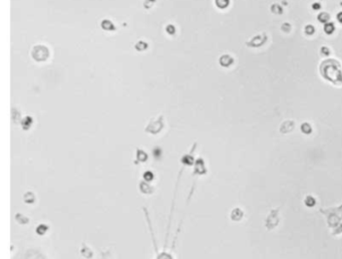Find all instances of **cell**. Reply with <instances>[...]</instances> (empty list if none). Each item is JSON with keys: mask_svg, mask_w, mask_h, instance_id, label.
I'll list each match as a JSON object with an SVG mask.
<instances>
[{"mask_svg": "<svg viewBox=\"0 0 342 259\" xmlns=\"http://www.w3.org/2000/svg\"><path fill=\"white\" fill-rule=\"evenodd\" d=\"M142 211H144V213H145V217H146L147 224V226H149V234H151L152 241H153V246H154V252H156V259H175L174 256H173V253H172L174 249L171 248L170 252L167 251L168 241H165L164 250L161 251V252H159L158 243H157V239H156V236H154V230H153V226H152L151 219H149V211H147V209L146 208V207H142Z\"/></svg>", "mask_w": 342, "mask_h": 259, "instance_id": "6da1fadb", "label": "cell"}, {"mask_svg": "<svg viewBox=\"0 0 342 259\" xmlns=\"http://www.w3.org/2000/svg\"><path fill=\"white\" fill-rule=\"evenodd\" d=\"M207 167H206L205 165V161H204L203 158H198V159L196 160L195 164H194V170H193V174H192V177H195V181H194L193 185H192L191 187V190H190V193H189V196L187 198V205H189L190 203V200L192 199V197H193V194H194V191H195V187H196V184H197V177H199V176H203V175H206L207 174Z\"/></svg>", "mask_w": 342, "mask_h": 259, "instance_id": "7a4b0ae2", "label": "cell"}, {"mask_svg": "<svg viewBox=\"0 0 342 259\" xmlns=\"http://www.w3.org/2000/svg\"><path fill=\"white\" fill-rule=\"evenodd\" d=\"M31 55L36 62H44L49 57V50L45 45H35L31 51Z\"/></svg>", "mask_w": 342, "mask_h": 259, "instance_id": "3957f363", "label": "cell"}, {"mask_svg": "<svg viewBox=\"0 0 342 259\" xmlns=\"http://www.w3.org/2000/svg\"><path fill=\"white\" fill-rule=\"evenodd\" d=\"M163 127H164L163 117H159L158 119L152 120L151 123L147 125V127L146 128V132L149 134H153V135H156V134L160 133L161 129H163Z\"/></svg>", "mask_w": 342, "mask_h": 259, "instance_id": "277c9868", "label": "cell"}, {"mask_svg": "<svg viewBox=\"0 0 342 259\" xmlns=\"http://www.w3.org/2000/svg\"><path fill=\"white\" fill-rule=\"evenodd\" d=\"M279 223V208L274 209L270 212L266 220V227L267 229H273Z\"/></svg>", "mask_w": 342, "mask_h": 259, "instance_id": "5b68a950", "label": "cell"}, {"mask_svg": "<svg viewBox=\"0 0 342 259\" xmlns=\"http://www.w3.org/2000/svg\"><path fill=\"white\" fill-rule=\"evenodd\" d=\"M196 147H197V143L194 144L193 148H192V150L190 151V153L185 154L182 156L181 164L183 165V167H193L194 166V164H195V162H196L195 158H194V152H195V150H196Z\"/></svg>", "mask_w": 342, "mask_h": 259, "instance_id": "8992f818", "label": "cell"}, {"mask_svg": "<svg viewBox=\"0 0 342 259\" xmlns=\"http://www.w3.org/2000/svg\"><path fill=\"white\" fill-rule=\"evenodd\" d=\"M140 191L144 195H151L154 193V187L149 184V182H147L145 180H142L139 184Z\"/></svg>", "mask_w": 342, "mask_h": 259, "instance_id": "52a82bcc", "label": "cell"}, {"mask_svg": "<svg viewBox=\"0 0 342 259\" xmlns=\"http://www.w3.org/2000/svg\"><path fill=\"white\" fill-rule=\"evenodd\" d=\"M147 159H149V156H147V154L144 150L142 149L137 150V160L135 161V165H139L140 163H145V162L147 161Z\"/></svg>", "mask_w": 342, "mask_h": 259, "instance_id": "ba28073f", "label": "cell"}, {"mask_svg": "<svg viewBox=\"0 0 342 259\" xmlns=\"http://www.w3.org/2000/svg\"><path fill=\"white\" fill-rule=\"evenodd\" d=\"M80 254H81V255H83L85 259H91V258H92V256H93L92 250H91V249H90L87 245H86V244L84 243V242H83V244H81Z\"/></svg>", "mask_w": 342, "mask_h": 259, "instance_id": "9c48e42d", "label": "cell"}, {"mask_svg": "<svg viewBox=\"0 0 342 259\" xmlns=\"http://www.w3.org/2000/svg\"><path fill=\"white\" fill-rule=\"evenodd\" d=\"M230 217L233 221H241L242 218L244 217V212L240 208H234L231 212Z\"/></svg>", "mask_w": 342, "mask_h": 259, "instance_id": "30bf717a", "label": "cell"}, {"mask_svg": "<svg viewBox=\"0 0 342 259\" xmlns=\"http://www.w3.org/2000/svg\"><path fill=\"white\" fill-rule=\"evenodd\" d=\"M25 259H45V257L43 256V254L37 250H28L25 256Z\"/></svg>", "mask_w": 342, "mask_h": 259, "instance_id": "8fae6325", "label": "cell"}, {"mask_svg": "<svg viewBox=\"0 0 342 259\" xmlns=\"http://www.w3.org/2000/svg\"><path fill=\"white\" fill-rule=\"evenodd\" d=\"M23 200L26 204H33L35 202V195L33 192L28 191L23 195Z\"/></svg>", "mask_w": 342, "mask_h": 259, "instance_id": "7c38bea8", "label": "cell"}, {"mask_svg": "<svg viewBox=\"0 0 342 259\" xmlns=\"http://www.w3.org/2000/svg\"><path fill=\"white\" fill-rule=\"evenodd\" d=\"M232 62H233V58L228 54H225L223 56H221V58H220V63H221V65H223V67H229V65L232 64Z\"/></svg>", "mask_w": 342, "mask_h": 259, "instance_id": "4fadbf2b", "label": "cell"}, {"mask_svg": "<svg viewBox=\"0 0 342 259\" xmlns=\"http://www.w3.org/2000/svg\"><path fill=\"white\" fill-rule=\"evenodd\" d=\"M32 123H33V120H32L31 117H29V116L25 117L24 119L21 121V126H22V129L23 130H28L30 128V127L32 126Z\"/></svg>", "mask_w": 342, "mask_h": 259, "instance_id": "5bb4252c", "label": "cell"}, {"mask_svg": "<svg viewBox=\"0 0 342 259\" xmlns=\"http://www.w3.org/2000/svg\"><path fill=\"white\" fill-rule=\"evenodd\" d=\"M15 220L16 222H18L19 224H28L29 223V218L26 217V216H24L23 214L21 213H17L15 215Z\"/></svg>", "mask_w": 342, "mask_h": 259, "instance_id": "9a60e30c", "label": "cell"}, {"mask_svg": "<svg viewBox=\"0 0 342 259\" xmlns=\"http://www.w3.org/2000/svg\"><path fill=\"white\" fill-rule=\"evenodd\" d=\"M304 204H305L306 207L312 208V207H314L316 205V199L313 196H311V195H308V196H306V198L304 199Z\"/></svg>", "mask_w": 342, "mask_h": 259, "instance_id": "2e32d148", "label": "cell"}, {"mask_svg": "<svg viewBox=\"0 0 342 259\" xmlns=\"http://www.w3.org/2000/svg\"><path fill=\"white\" fill-rule=\"evenodd\" d=\"M293 129H294V123H292V122H286V123H284L282 125L280 131L282 132V133H289V132H291Z\"/></svg>", "mask_w": 342, "mask_h": 259, "instance_id": "e0dca14e", "label": "cell"}, {"mask_svg": "<svg viewBox=\"0 0 342 259\" xmlns=\"http://www.w3.org/2000/svg\"><path fill=\"white\" fill-rule=\"evenodd\" d=\"M48 229H49L48 226L46 224H43V223H42V224H39L38 226H37L35 232H36L37 235H40V236H42V235H44L46 232L48 231Z\"/></svg>", "mask_w": 342, "mask_h": 259, "instance_id": "ac0fdd59", "label": "cell"}, {"mask_svg": "<svg viewBox=\"0 0 342 259\" xmlns=\"http://www.w3.org/2000/svg\"><path fill=\"white\" fill-rule=\"evenodd\" d=\"M102 28L104 30H109V31H111V30H114V25L112 24V22L109 20H102Z\"/></svg>", "mask_w": 342, "mask_h": 259, "instance_id": "d6986e66", "label": "cell"}, {"mask_svg": "<svg viewBox=\"0 0 342 259\" xmlns=\"http://www.w3.org/2000/svg\"><path fill=\"white\" fill-rule=\"evenodd\" d=\"M301 131L303 134L309 135V134L312 133V128H311V126L308 123H303L301 125Z\"/></svg>", "mask_w": 342, "mask_h": 259, "instance_id": "ffe728a7", "label": "cell"}, {"mask_svg": "<svg viewBox=\"0 0 342 259\" xmlns=\"http://www.w3.org/2000/svg\"><path fill=\"white\" fill-rule=\"evenodd\" d=\"M142 178H144L145 181H147V182H149L151 183L152 181H154V173L152 171H146L144 173V175H142Z\"/></svg>", "mask_w": 342, "mask_h": 259, "instance_id": "44dd1931", "label": "cell"}, {"mask_svg": "<svg viewBox=\"0 0 342 259\" xmlns=\"http://www.w3.org/2000/svg\"><path fill=\"white\" fill-rule=\"evenodd\" d=\"M334 29H335V27H334V24H333L332 22H327V23H325V25H324V30H325V32H326L327 34L333 33Z\"/></svg>", "mask_w": 342, "mask_h": 259, "instance_id": "7402d4cb", "label": "cell"}, {"mask_svg": "<svg viewBox=\"0 0 342 259\" xmlns=\"http://www.w3.org/2000/svg\"><path fill=\"white\" fill-rule=\"evenodd\" d=\"M330 19V16L328 13H320L319 15H318V20L320 21V22L322 23H327Z\"/></svg>", "mask_w": 342, "mask_h": 259, "instance_id": "603a6c76", "label": "cell"}, {"mask_svg": "<svg viewBox=\"0 0 342 259\" xmlns=\"http://www.w3.org/2000/svg\"><path fill=\"white\" fill-rule=\"evenodd\" d=\"M216 5L219 7V8H226L227 6L229 5V3H230V0H216Z\"/></svg>", "mask_w": 342, "mask_h": 259, "instance_id": "cb8c5ba5", "label": "cell"}, {"mask_svg": "<svg viewBox=\"0 0 342 259\" xmlns=\"http://www.w3.org/2000/svg\"><path fill=\"white\" fill-rule=\"evenodd\" d=\"M147 47V44L144 41H139L137 44H135V48H137L138 50H145Z\"/></svg>", "mask_w": 342, "mask_h": 259, "instance_id": "d4e9b609", "label": "cell"}, {"mask_svg": "<svg viewBox=\"0 0 342 259\" xmlns=\"http://www.w3.org/2000/svg\"><path fill=\"white\" fill-rule=\"evenodd\" d=\"M271 10H272V12L274 13H277V14H281L282 13V7L280 5H276V4H274L272 5V8H271Z\"/></svg>", "mask_w": 342, "mask_h": 259, "instance_id": "484cf974", "label": "cell"}, {"mask_svg": "<svg viewBox=\"0 0 342 259\" xmlns=\"http://www.w3.org/2000/svg\"><path fill=\"white\" fill-rule=\"evenodd\" d=\"M305 32H306V34H309V35H311V34H313L315 32V28L312 26V25H306V27H305Z\"/></svg>", "mask_w": 342, "mask_h": 259, "instance_id": "4316f807", "label": "cell"}, {"mask_svg": "<svg viewBox=\"0 0 342 259\" xmlns=\"http://www.w3.org/2000/svg\"><path fill=\"white\" fill-rule=\"evenodd\" d=\"M102 259H114V258H112L111 252L107 250L105 252H102Z\"/></svg>", "mask_w": 342, "mask_h": 259, "instance_id": "83f0119b", "label": "cell"}, {"mask_svg": "<svg viewBox=\"0 0 342 259\" xmlns=\"http://www.w3.org/2000/svg\"><path fill=\"white\" fill-rule=\"evenodd\" d=\"M166 30H167V32L170 34H174L176 32V28H175V26H173V25H168L167 28H166Z\"/></svg>", "mask_w": 342, "mask_h": 259, "instance_id": "f1b7e54d", "label": "cell"}, {"mask_svg": "<svg viewBox=\"0 0 342 259\" xmlns=\"http://www.w3.org/2000/svg\"><path fill=\"white\" fill-rule=\"evenodd\" d=\"M340 233H342V224L341 223L334 228V231H333V234H340Z\"/></svg>", "mask_w": 342, "mask_h": 259, "instance_id": "f546056e", "label": "cell"}, {"mask_svg": "<svg viewBox=\"0 0 342 259\" xmlns=\"http://www.w3.org/2000/svg\"><path fill=\"white\" fill-rule=\"evenodd\" d=\"M154 2V0H147V1L145 2V6H146L147 8H149V7L153 6Z\"/></svg>", "mask_w": 342, "mask_h": 259, "instance_id": "4dcf8cb0", "label": "cell"}, {"mask_svg": "<svg viewBox=\"0 0 342 259\" xmlns=\"http://www.w3.org/2000/svg\"><path fill=\"white\" fill-rule=\"evenodd\" d=\"M321 53H323V54H325V55H328L329 54V49L327 47H322L321 48Z\"/></svg>", "mask_w": 342, "mask_h": 259, "instance_id": "1f68e13d", "label": "cell"}, {"mask_svg": "<svg viewBox=\"0 0 342 259\" xmlns=\"http://www.w3.org/2000/svg\"><path fill=\"white\" fill-rule=\"evenodd\" d=\"M337 19H338V21L342 22V12H339L337 14Z\"/></svg>", "mask_w": 342, "mask_h": 259, "instance_id": "d6a6232c", "label": "cell"}, {"mask_svg": "<svg viewBox=\"0 0 342 259\" xmlns=\"http://www.w3.org/2000/svg\"><path fill=\"white\" fill-rule=\"evenodd\" d=\"M320 8V4L319 3H314L313 4V9H319Z\"/></svg>", "mask_w": 342, "mask_h": 259, "instance_id": "836d02e7", "label": "cell"}]
</instances>
